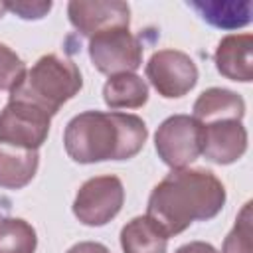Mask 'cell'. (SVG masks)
Wrapping results in <instances>:
<instances>
[{
  "instance_id": "obj_9",
  "label": "cell",
  "mask_w": 253,
  "mask_h": 253,
  "mask_svg": "<svg viewBox=\"0 0 253 253\" xmlns=\"http://www.w3.org/2000/svg\"><path fill=\"white\" fill-rule=\"evenodd\" d=\"M71 26L91 38L109 28H128L130 8L126 2H85L73 0L67 4Z\"/></svg>"
},
{
  "instance_id": "obj_6",
  "label": "cell",
  "mask_w": 253,
  "mask_h": 253,
  "mask_svg": "<svg viewBox=\"0 0 253 253\" xmlns=\"http://www.w3.org/2000/svg\"><path fill=\"white\" fill-rule=\"evenodd\" d=\"M125 188L117 176H95L81 184L73 200L75 217L91 227L109 223L123 208Z\"/></svg>"
},
{
  "instance_id": "obj_18",
  "label": "cell",
  "mask_w": 253,
  "mask_h": 253,
  "mask_svg": "<svg viewBox=\"0 0 253 253\" xmlns=\"http://www.w3.org/2000/svg\"><path fill=\"white\" fill-rule=\"evenodd\" d=\"M253 217H251V202H247L241 211L237 213V219L223 239L221 253H253Z\"/></svg>"
},
{
  "instance_id": "obj_21",
  "label": "cell",
  "mask_w": 253,
  "mask_h": 253,
  "mask_svg": "<svg viewBox=\"0 0 253 253\" xmlns=\"http://www.w3.org/2000/svg\"><path fill=\"white\" fill-rule=\"evenodd\" d=\"M174 253H219V251L206 241H190V243L178 247Z\"/></svg>"
},
{
  "instance_id": "obj_13",
  "label": "cell",
  "mask_w": 253,
  "mask_h": 253,
  "mask_svg": "<svg viewBox=\"0 0 253 253\" xmlns=\"http://www.w3.org/2000/svg\"><path fill=\"white\" fill-rule=\"evenodd\" d=\"M245 115V101L235 91L223 87H210L200 93L194 103V119L204 123L219 121V119H237L241 121Z\"/></svg>"
},
{
  "instance_id": "obj_20",
  "label": "cell",
  "mask_w": 253,
  "mask_h": 253,
  "mask_svg": "<svg viewBox=\"0 0 253 253\" xmlns=\"http://www.w3.org/2000/svg\"><path fill=\"white\" fill-rule=\"evenodd\" d=\"M6 10L24 20H40L51 10V2H6Z\"/></svg>"
},
{
  "instance_id": "obj_17",
  "label": "cell",
  "mask_w": 253,
  "mask_h": 253,
  "mask_svg": "<svg viewBox=\"0 0 253 253\" xmlns=\"http://www.w3.org/2000/svg\"><path fill=\"white\" fill-rule=\"evenodd\" d=\"M36 229L22 217L0 219V253H36Z\"/></svg>"
},
{
  "instance_id": "obj_7",
  "label": "cell",
  "mask_w": 253,
  "mask_h": 253,
  "mask_svg": "<svg viewBox=\"0 0 253 253\" xmlns=\"http://www.w3.org/2000/svg\"><path fill=\"white\" fill-rule=\"evenodd\" d=\"M51 115L26 101L10 99L0 111V142L38 150L49 134Z\"/></svg>"
},
{
  "instance_id": "obj_23",
  "label": "cell",
  "mask_w": 253,
  "mask_h": 253,
  "mask_svg": "<svg viewBox=\"0 0 253 253\" xmlns=\"http://www.w3.org/2000/svg\"><path fill=\"white\" fill-rule=\"evenodd\" d=\"M6 14V2H0V18Z\"/></svg>"
},
{
  "instance_id": "obj_4",
  "label": "cell",
  "mask_w": 253,
  "mask_h": 253,
  "mask_svg": "<svg viewBox=\"0 0 253 253\" xmlns=\"http://www.w3.org/2000/svg\"><path fill=\"white\" fill-rule=\"evenodd\" d=\"M89 57L109 77L134 73L142 65V45L128 28H109L89 38Z\"/></svg>"
},
{
  "instance_id": "obj_22",
  "label": "cell",
  "mask_w": 253,
  "mask_h": 253,
  "mask_svg": "<svg viewBox=\"0 0 253 253\" xmlns=\"http://www.w3.org/2000/svg\"><path fill=\"white\" fill-rule=\"evenodd\" d=\"M67 253H111L103 243L97 241H81L77 245H73Z\"/></svg>"
},
{
  "instance_id": "obj_11",
  "label": "cell",
  "mask_w": 253,
  "mask_h": 253,
  "mask_svg": "<svg viewBox=\"0 0 253 253\" xmlns=\"http://www.w3.org/2000/svg\"><path fill=\"white\" fill-rule=\"evenodd\" d=\"M253 36L251 34H229L217 43L213 61L217 71L231 79L249 83L253 79Z\"/></svg>"
},
{
  "instance_id": "obj_15",
  "label": "cell",
  "mask_w": 253,
  "mask_h": 253,
  "mask_svg": "<svg viewBox=\"0 0 253 253\" xmlns=\"http://www.w3.org/2000/svg\"><path fill=\"white\" fill-rule=\"evenodd\" d=\"M190 4L215 28L237 30L251 22V0H192Z\"/></svg>"
},
{
  "instance_id": "obj_8",
  "label": "cell",
  "mask_w": 253,
  "mask_h": 253,
  "mask_svg": "<svg viewBox=\"0 0 253 253\" xmlns=\"http://www.w3.org/2000/svg\"><path fill=\"white\" fill-rule=\"evenodd\" d=\"M146 77L158 95L178 99L198 83V67L194 59L180 49H158L146 63Z\"/></svg>"
},
{
  "instance_id": "obj_12",
  "label": "cell",
  "mask_w": 253,
  "mask_h": 253,
  "mask_svg": "<svg viewBox=\"0 0 253 253\" xmlns=\"http://www.w3.org/2000/svg\"><path fill=\"white\" fill-rule=\"evenodd\" d=\"M38 150H26L0 142V188L20 190L28 186L38 172Z\"/></svg>"
},
{
  "instance_id": "obj_2",
  "label": "cell",
  "mask_w": 253,
  "mask_h": 253,
  "mask_svg": "<svg viewBox=\"0 0 253 253\" xmlns=\"http://www.w3.org/2000/svg\"><path fill=\"white\" fill-rule=\"evenodd\" d=\"M148 136L144 121L130 113L85 111L75 115L63 132L65 152L79 164L128 160L140 152Z\"/></svg>"
},
{
  "instance_id": "obj_5",
  "label": "cell",
  "mask_w": 253,
  "mask_h": 253,
  "mask_svg": "<svg viewBox=\"0 0 253 253\" xmlns=\"http://www.w3.org/2000/svg\"><path fill=\"white\" fill-rule=\"evenodd\" d=\"M204 126L190 115H172L160 123L154 134V146L164 164L186 168L202 154Z\"/></svg>"
},
{
  "instance_id": "obj_14",
  "label": "cell",
  "mask_w": 253,
  "mask_h": 253,
  "mask_svg": "<svg viewBox=\"0 0 253 253\" xmlns=\"http://www.w3.org/2000/svg\"><path fill=\"white\" fill-rule=\"evenodd\" d=\"M123 253H166L168 233L148 215L132 217L121 229Z\"/></svg>"
},
{
  "instance_id": "obj_3",
  "label": "cell",
  "mask_w": 253,
  "mask_h": 253,
  "mask_svg": "<svg viewBox=\"0 0 253 253\" xmlns=\"http://www.w3.org/2000/svg\"><path fill=\"white\" fill-rule=\"evenodd\" d=\"M83 87L79 67L57 53L42 55L32 69H26L22 81L10 91V99L26 101L47 115H55L63 103L73 99Z\"/></svg>"
},
{
  "instance_id": "obj_19",
  "label": "cell",
  "mask_w": 253,
  "mask_h": 253,
  "mask_svg": "<svg viewBox=\"0 0 253 253\" xmlns=\"http://www.w3.org/2000/svg\"><path fill=\"white\" fill-rule=\"evenodd\" d=\"M24 75L26 65L22 57L6 43H0V91H12Z\"/></svg>"
},
{
  "instance_id": "obj_1",
  "label": "cell",
  "mask_w": 253,
  "mask_h": 253,
  "mask_svg": "<svg viewBox=\"0 0 253 253\" xmlns=\"http://www.w3.org/2000/svg\"><path fill=\"white\" fill-rule=\"evenodd\" d=\"M225 204V188L206 168H174L150 192L146 215L166 233L178 235L194 221L215 217Z\"/></svg>"
},
{
  "instance_id": "obj_10",
  "label": "cell",
  "mask_w": 253,
  "mask_h": 253,
  "mask_svg": "<svg viewBox=\"0 0 253 253\" xmlns=\"http://www.w3.org/2000/svg\"><path fill=\"white\" fill-rule=\"evenodd\" d=\"M202 154L215 164H231L247 150V130L237 119H219L204 123Z\"/></svg>"
},
{
  "instance_id": "obj_16",
  "label": "cell",
  "mask_w": 253,
  "mask_h": 253,
  "mask_svg": "<svg viewBox=\"0 0 253 253\" xmlns=\"http://www.w3.org/2000/svg\"><path fill=\"white\" fill-rule=\"evenodd\" d=\"M103 99L111 109H138L148 101V85L136 73L111 75L103 87Z\"/></svg>"
}]
</instances>
